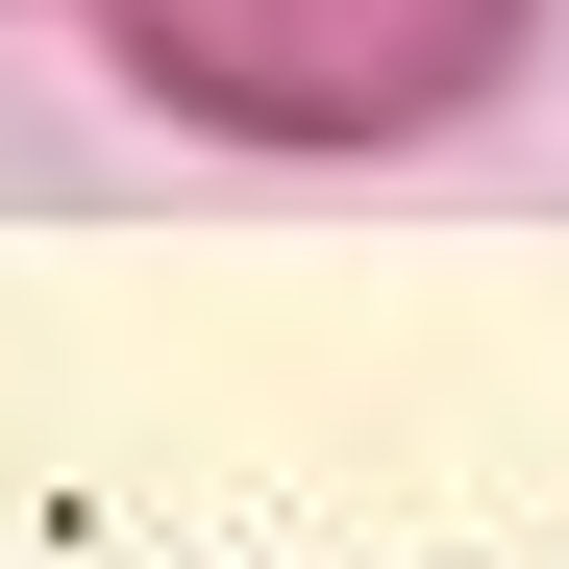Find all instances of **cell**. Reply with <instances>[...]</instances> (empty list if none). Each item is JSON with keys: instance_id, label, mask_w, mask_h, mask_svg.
Returning <instances> with one entry per match:
<instances>
[{"instance_id": "obj_1", "label": "cell", "mask_w": 569, "mask_h": 569, "mask_svg": "<svg viewBox=\"0 0 569 569\" xmlns=\"http://www.w3.org/2000/svg\"><path fill=\"white\" fill-rule=\"evenodd\" d=\"M545 26L569 0H100L74 50L124 74V124L223 173H421L470 124H520Z\"/></svg>"}, {"instance_id": "obj_2", "label": "cell", "mask_w": 569, "mask_h": 569, "mask_svg": "<svg viewBox=\"0 0 569 569\" xmlns=\"http://www.w3.org/2000/svg\"><path fill=\"white\" fill-rule=\"evenodd\" d=\"M0 26H100V0H0Z\"/></svg>"}]
</instances>
